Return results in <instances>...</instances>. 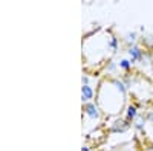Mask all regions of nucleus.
I'll use <instances>...</instances> for the list:
<instances>
[{"label":"nucleus","mask_w":153,"mask_h":151,"mask_svg":"<svg viewBox=\"0 0 153 151\" xmlns=\"http://www.w3.org/2000/svg\"><path fill=\"white\" fill-rule=\"evenodd\" d=\"M127 87L123 80L106 78L101 81L98 90V105L100 110L107 116H118L127 110Z\"/></svg>","instance_id":"nucleus-1"},{"label":"nucleus","mask_w":153,"mask_h":151,"mask_svg":"<svg viewBox=\"0 0 153 151\" xmlns=\"http://www.w3.org/2000/svg\"><path fill=\"white\" fill-rule=\"evenodd\" d=\"M84 111L91 118H98V107L95 105V102H87L84 105Z\"/></svg>","instance_id":"nucleus-3"},{"label":"nucleus","mask_w":153,"mask_h":151,"mask_svg":"<svg viewBox=\"0 0 153 151\" xmlns=\"http://www.w3.org/2000/svg\"><path fill=\"white\" fill-rule=\"evenodd\" d=\"M94 98V90H92V87L91 85H83V89H81V99L84 101H89V99H92Z\"/></svg>","instance_id":"nucleus-4"},{"label":"nucleus","mask_w":153,"mask_h":151,"mask_svg":"<svg viewBox=\"0 0 153 151\" xmlns=\"http://www.w3.org/2000/svg\"><path fill=\"white\" fill-rule=\"evenodd\" d=\"M123 82L127 87V92L135 101V107L153 104V81L144 77L143 73H126Z\"/></svg>","instance_id":"nucleus-2"},{"label":"nucleus","mask_w":153,"mask_h":151,"mask_svg":"<svg viewBox=\"0 0 153 151\" xmlns=\"http://www.w3.org/2000/svg\"><path fill=\"white\" fill-rule=\"evenodd\" d=\"M81 151H89V148H87V147H83V150H81Z\"/></svg>","instance_id":"nucleus-5"}]
</instances>
